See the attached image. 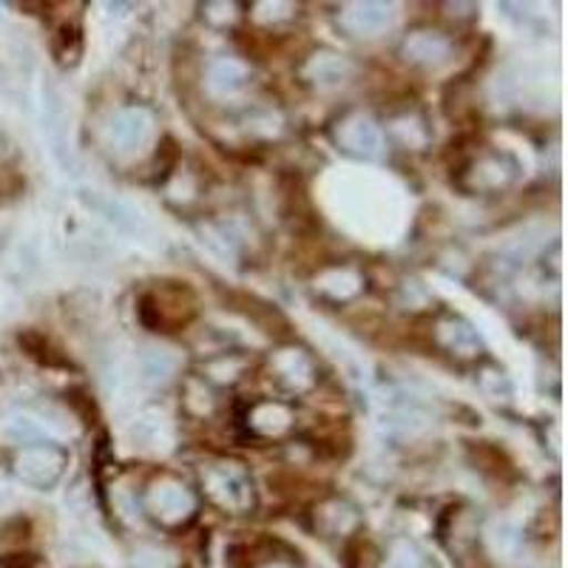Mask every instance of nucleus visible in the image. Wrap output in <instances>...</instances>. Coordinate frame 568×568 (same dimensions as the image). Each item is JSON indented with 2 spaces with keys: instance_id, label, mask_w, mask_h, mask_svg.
<instances>
[{
  "instance_id": "obj_1",
  "label": "nucleus",
  "mask_w": 568,
  "mask_h": 568,
  "mask_svg": "<svg viewBox=\"0 0 568 568\" xmlns=\"http://www.w3.org/2000/svg\"><path fill=\"white\" fill-rule=\"evenodd\" d=\"M282 196H284V213H287V220H296V225L302 227V231L304 227H316V220H313V205L311 200H307V191H304L298 176L284 180Z\"/></svg>"
},
{
  "instance_id": "obj_2",
  "label": "nucleus",
  "mask_w": 568,
  "mask_h": 568,
  "mask_svg": "<svg viewBox=\"0 0 568 568\" xmlns=\"http://www.w3.org/2000/svg\"><path fill=\"white\" fill-rule=\"evenodd\" d=\"M236 298L245 304L242 311L247 313V318H253V322H256L258 327H265L267 333L287 329V322H284V316L276 311V307H271V304H265V302H258V298H253V296H236Z\"/></svg>"
},
{
  "instance_id": "obj_3",
  "label": "nucleus",
  "mask_w": 568,
  "mask_h": 568,
  "mask_svg": "<svg viewBox=\"0 0 568 568\" xmlns=\"http://www.w3.org/2000/svg\"><path fill=\"white\" fill-rule=\"evenodd\" d=\"M20 347L27 349L29 355H32L34 362L45 364V367H65V358L58 353V349L52 347V344L45 342L40 333H23L20 336Z\"/></svg>"
}]
</instances>
